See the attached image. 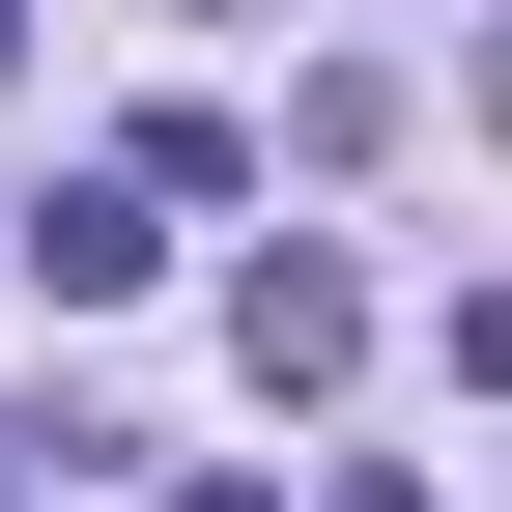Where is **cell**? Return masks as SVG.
Here are the masks:
<instances>
[{"label":"cell","mask_w":512,"mask_h":512,"mask_svg":"<svg viewBox=\"0 0 512 512\" xmlns=\"http://www.w3.org/2000/svg\"><path fill=\"white\" fill-rule=\"evenodd\" d=\"M228 370H256V399H342V370H370V285H342V256H256V285H228Z\"/></svg>","instance_id":"obj_1"},{"label":"cell","mask_w":512,"mask_h":512,"mask_svg":"<svg viewBox=\"0 0 512 512\" xmlns=\"http://www.w3.org/2000/svg\"><path fill=\"white\" fill-rule=\"evenodd\" d=\"M29 256H57V313H114V285H143V256H171V228H143V200H114V171H57V200H29Z\"/></svg>","instance_id":"obj_2"},{"label":"cell","mask_w":512,"mask_h":512,"mask_svg":"<svg viewBox=\"0 0 512 512\" xmlns=\"http://www.w3.org/2000/svg\"><path fill=\"white\" fill-rule=\"evenodd\" d=\"M313 512H427V484H313Z\"/></svg>","instance_id":"obj_3"},{"label":"cell","mask_w":512,"mask_h":512,"mask_svg":"<svg viewBox=\"0 0 512 512\" xmlns=\"http://www.w3.org/2000/svg\"><path fill=\"white\" fill-rule=\"evenodd\" d=\"M0 57H29V0H0Z\"/></svg>","instance_id":"obj_4"},{"label":"cell","mask_w":512,"mask_h":512,"mask_svg":"<svg viewBox=\"0 0 512 512\" xmlns=\"http://www.w3.org/2000/svg\"><path fill=\"white\" fill-rule=\"evenodd\" d=\"M200 512H228V484H200Z\"/></svg>","instance_id":"obj_5"}]
</instances>
